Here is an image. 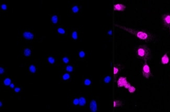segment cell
<instances>
[{
  "label": "cell",
  "instance_id": "1",
  "mask_svg": "<svg viewBox=\"0 0 170 112\" xmlns=\"http://www.w3.org/2000/svg\"><path fill=\"white\" fill-rule=\"evenodd\" d=\"M118 27L121 28L127 32L135 36L138 39H139L146 43H150L153 42L155 40V36L149 32V31L145 30H139L137 29H133L128 27L120 26L119 25H116Z\"/></svg>",
  "mask_w": 170,
  "mask_h": 112
},
{
  "label": "cell",
  "instance_id": "20",
  "mask_svg": "<svg viewBox=\"0 0 170 112\" xmlns=\"http://www.w3.org/2000/svg\"><path fill=\"white\" fill-rule=\"evenodd\" d=\"M72 12L74 13H78L79 11V8L78 7V6L77 5H75V6H74L72 8Z\"/></svg>",
  "mask_w": 170,
  "mask_h": 112
},
{
  "label": "cell",
  "instance_id": "35",
  "mask_svg": "<svg viewBox=\"0 0 170 112\" xmlns=\"http://www.w3.org/2000/svg\"><path fill=\"white\" fill-rule=\"evenodd\" d=\"M169 29H170V26L169 27Z\"/></svg>",
  "mask_w": 170,
  "mask_h": 112
},
{
  "label": "cell",
  "instance_id": "11",
  "mask_svg": "<svg viewBox=\"0 0 170 112\" xmlns=\"http://www.w3.org/2000/svg\"><path fill=\"white\" fill-rule=\"evenodd\" d=\"M120 70H121V66L120 65H117L114 67V74L115 77L118 75Z\"/></svg>",
  "mask_w": 170,
  "mask_h": 112
},
{
  "label": "cell",
  "instance_id": "26",
  "mask_svg": "<svg viewBox=\"0 0 170 112\" xmlns=\"http://www.w3.org/2000/svg\"><path fill=\"white\" fill-rule=\"evenodd\" d=\"M85 53L84 52V51H80L79 52V56L80 58H83L85 57Z\"/></svg>",
  "mask_w": 170,
  "mask_h": 112
},
{
  "label": "cell",
  "instance_id": "30",
  "mask_svg": "<svg viewBox=\"0 0 170 112\" xmlns=\"http://www.w3.org/2000/svg\"><path fill=\"white\" fill-rule=\"evenodd\" d=\"M1 8L3 10H6L7 9V5H5V4H2L1 5Z\"/></svg>",
  "mask_w": 170,
  "mask_h": 112
},
{
  "label": "cell",
  "instance_id": "19",
  "mask_svg": "<svg viewBox=\"0 0 170 112\" xmlns=\"http://www.w3.org/2000/svg\"><path fill=\"white\" fill-rule=\"evenodd\" d=\"M91 81L88 79H86L84 80V85H85L86 86H89V85H91Z\"/></svg>",
  "mask_w": 170,
  "mask_h": 112
},
{
  "label": "cell",
  "instance_id": "31",
  "mask_svg": "<svg viewBox=\"0 0 170 112\" xmlns=\"http://www.w3.org/2000/svg\"><path fill=\"white\" fill-rule=\"evenodd\" d=\"M14 91L15 92H19L20 91H21V89L19 88H16L14 90Z\"/></svg>",
  "mask_w": 170,
  "mask_h": 112
},
{
  "label": "cell",
  "instance_id": "4",
  "mask_svg": "<svg viewBox=\"0 0 170 112\" xmlns=\"http://www.w3.org/2000/svg\"><path fill=\"white\" fill-rule=\"evenodd\" d=\"M161 20L163 26L167 28H169L170 26V14L169 13H165L162 15Z\"/></svg>",
  "mask_w": 170,
  "mask_h": 112
},
{
  "label": "cell",
  "instance_id": "32",
  "mask_svg": "<svg viewBox=\"0 0 170 112\" xmlns=\"http://www.w3.org/2000/svg\"><path fill=\"white\" fill-rule=\"evenodd\" d=\"M4 69L2 68V67H1V68H0V73L3 74V73H4Z\"/></svg>",
  "mask_w": 170,
  "mask_h": 112
},
{
  "label": "cell",
  "instance_id": "7",
  "mask_svg": "<svg viewBox=\"0 0 170 112\" xmlns=\"http://www.w3.org/2000/svg\"><path fill=\"white\" fill-rule=\"evenodd\" d=\"M89 108L91 111L92 112H96L97 110V105L96 101L93 100L91 101L90 104H89Z\"/></svg>",
  "mask_w": 170,
  "mask_h": 112
},
{
  "label": "cell",
  "instance_id": "33",
  "mask_svg": "<svg viewBox=\"0 0 170 112\" xmlns=\"http://www.w3.org/2000/svg\"><path fill=\"white\" fill-rule=\"evenodd\" d=\"M10 87H11V88H13L14 87V84H13V83H11V84H10Z\"/></svg>",
  "mask_w": 170,
  "mask_h": 112
},
{
  "label": "cell",
  "instance_id": "2",
  "mask_svg": "<svg viewBox=\"0 0 170 112\" xmlns=\"http://www.w3.org/2000/svg\"><path fill=\"white\" fill-rule=\"evenodd\" d=\"M136 56L139 59L148 61L152 58L151 51L147 44L140 45L136 48Z\"/></svg>",
  "mask_w": 170,
  "mask_h": 112
},
{
  "label": "cell",
  "instance_id": "5",
  "mask_svg": "<svg viewBox=\"0 0 170 112\" xmlns=\"http://www.w3.org/2000/svg\"><path fill=\"white\" fill-rule=\"evenodd\" d=\"M127 78L124 77H120L117 81V87L118 88L124 87L125 84L127 82Z\"/></svg>",
  "mask_w": 170,
  "mask_h": 112
},
{
  "label": "cell",
  "instance_id": "24",
  "mask_svg": "<svg viewBox=\"0 0 170 112\" xmlns=\"http://www.w3.org/2000/svg\"><path fill=\"white\" fill-rule=\"evenodd\" d=\"M48 61L50 62V63L51 64H54V62H55V59L53 58V57H49L48 58Z\"/></svg>",
  "mask_w": 170,
  "mask_h": 112
},
{
  "label": "cell",
  "instance_id": "6",
  "mask_svg": "<svg viewBox=\"0 0 170 112\" xmlns=\"http://www.w3.org/2000/svg\"><path fill=\"white\" fill-rule=\"evenodd\" d=\"M126 6L122 4H117L114 5V11H122L123 12L126 10Z\"/></svg>",
  "mask_w": 170,
  "mask_h": 112
},
{
  "label": "cell",
  "instance_id": "22",
  "mask_svg": "<svg viewBox=\"0 0 170 112\" xmlns=\"http://www.w3.org/2000/svg\"><path fill=\"white\" fill-rule=\"evenodd\" d=\"M66 70L68 71V72H72L73 70V67L71 66H68L66 67Z\"/></svg>",
  "mask_w": 170,
  "mask_h": 112
},
{
  "label": "cell",
  "instance_id": "18",
  "mask_svg": "<svg viewBox=\"0 0 170 112\" xmlns=\"http://www.w3.org/2000/svg\"><path fill=\"white\" fill-rule=\"evenodd\" d=\"M111 80V77H110V76H107V77H106L104 78V81L106 83H109L110 82Z\"/></svg>",
  "mask_w": 170,
  "mask_h": 112
},
{
  "label": "cell",
  "instance_id": "34",
  "mask_svg": "<svg viewBox=\"0 0 170 112\" xmlns=\"http://www.w3.org/2000/svg\"><path fill=\"white\" fill-rule=\"evenodd\" d=\"M2 102H0V107H2Z\"/></svg>",
  "mask_w": 170,
  "mask_h": 112
},
{
  "label": "cell",
  "instance_id": "36",
  "mask_svg": "<svg viewBox=\"0 0 170 112\" xmlns=\"http://www.w3.org/2000/svg\"></svg>",
  "mask_w": 170,
  "mask_h": 112
},
{
  "label": "cell",
  "instance_id": "16",
  "mask_svg": "<svg viewBox=\"0 0 170 112\" xmlns=\"http://www.w3.org/2000/svg\"><path fill=\"white\" fill-rule=\"evenodd\" d=\"M29 70L31 72L33 73H34L36 72V67L35 66L31 65L29 67Z\"/></svg>",
  "mask_w": 170,
  "mask_h": 112
},
{
  "label": "cell",
  "instance_id": "14",
  "mask_svg": "<svg viewBox=\"0 0 170 112\" xmlns=\"http://www.w3.org/2000/svg\"><path fill=\"white\" fill-rule=\"evenodd\" d=\"M11 80L9 78H6L4 81V84H5V86H8L9 85H10L11 83Z\"/></svg>",
  "mask_w": 170,
  "mask_h": 112
},
{
  "label": "cell",
  "instance_id": "10",
  "mask_svg": "<svg viewBox=\"0 0 170 112\" xmlns=\"http://www.w3.org/2000/svg\"><path fill=\"white\" fill-rule=\"evenodd\" d=\"M124 105L123 102L119 100H116L114 101V107H123Z\"/></svg>",
  "mask_w": 170,
  "mask_h": 112
},
{
  "label": "cell",
  "instance_id": "3",
  "mask_svg": "<svg viewBox=\"0 0 170 112\" xmlns=\"http://www.w3.org/2000/svg\"><path fill=\"white\" fill-rule=\"evenodd\" d=\"M142 75L144 76V77L146 79H149L150 77L153 76V74L150 70V67L148 64L147 61H145V63L142 66Z\"/></svg>",
  "mask_w": 170,
  "mask_h": 112
},
{
  "label": "cell",
  "instance_id": "15",
  "mask_svg": "<svg viewBox=\"0 0 170 112\" xmlns=\"http://www.w3.org/2000/svg\"><path fill=\"white\" fill-rule=\"evenodd\" d=\"M136 89L133 86H130L128 89V90L130 93H133L136 91Z\"/></svg>",
  "mask_w": 170,
  "mask_h": 112
},
{
  "label": "cell",
  "instance_id": "17",
  "mask_svg": "<svg viewBox=\"0 0 170 112\" xmlns=\"http://www.w3.org/2000/svg\"><path fill=\"white\" fill-rule=\"evenodd\" d=\"M58 17L56 16V15H54V16H53L52 17H51V21L52 23L53 24H56L57 22H58Z\"/></svg>",
  "mask_w": 170,
  "mask_h": 112
},
{
  "label": "cell",
  "instance_id": "27",
  "mask_svg": "<svg viewBox=\"0 0 170 112\" xmlns=\"http://www.w3.org/2000/svg\"><path fill=\"white\" fill-rule=\"evenodd\" d=\"M73 104L75 105H77L78 104H79V99L78 98H75V99L73 100Z\"/></svg>",
  "mask_w": 170,
  "mask_h": 112
},
{
  "label": "cell",
  "instance_id": "9",
  "mask_svg": "<svg viewBox=\"0 0 170 112\" xmlns=\"http://www.w3.org/2000/svg\"><path fill=\"white\" fill-rule=\"evenodd\" d=\"M23 37L26 39H28V40H31V39H33L34 38V34L31 33L30 32H25L23 33Z\"/></svg>",
  "mask_w": 170,
  "mask_h": 112
},
{
  "label": "cell",
  "instance_id": "21",
  "mask_svg": "<svg viewBox=\"0 0 170 112\" xmlns=\"http://www.w3.org/2000/svg\"><path fill=\"white\" fill-rule=\"evenodd\" d=\"M72 37L74 40H77L78 39V33L77 32H76V31H74V32H73L72 33Z\"/></svg>",
  "mask_w": 170,
  "mask_h": 112
},
{
  "label": "cell",
  "instance_id": "25",
  "mask_svg": "<svg viewBox=\"0 0 170 112\" xmlns=\"http://www.w3.org/2000/svg\"><path fill=\"white\" fill-rule=\"evenodd\" d=\"M58 32L59 33L61 34H65V30L63 29V28H58Z\"/></svg>",
  "mask_w": 170,
  "mask_h": 112
},
{
  "label": "cell",
  "instance_id": "28",
  "mask_svg": "<svg viewBox=\"0 0 170 112\" xmlns=\"http://www.w3.org/2000/svg\"><path fill=\"white\" fill-rule=\"evenodd\" d=\"M63 61L64 62L65 64H68L69 63V58L68 57H64L63 58Z\"/></svg>",
  "mask_w": 170,
  "mask_h": 112
},
{
  "label": "cell",
  "instance_id": "23",
  "mask_svg": "<svg viewBox=\"0 0 170 112\" xmlns=\"http://www.w3.org/2000/svg\"><path fill=\"white\" fill-rule=\"evenodd\" d=\"M62 78H63V79L64 80H68L70 78V75L68 73H65L64 74V75H63V77H62Z\"/></svg>",
  "mask_w": 170,
  "mask_h": 112
},
{
  "label": "cell",
  "instance_id": "29",
  "mask_svg": "<svg viewBox=\"0 0 170 112\" xmlns=\"http://www.w3.org/2000/svg\"><path fill=\"white\" fill-rule=\"evenodd\" d=\"M130 86H131V84L129 82H127L126 84H125V86H124V88H125V89H128L130 87Z\"/></svg>",
  "mask_w": 170,
  "mask_h": 112
},
{
  "label": "cell",
  "instance_id": "13",
  "mask_svg": "<svg viewBox=\"0 0 170 112\" xmlns=\"http://www.w3.org/2000/svg\"><path fill=\"white\" fill-rule=\"evenodd\" d=\"M31 54V50L29 48H26L24 50V55L26 57H29Z\"/></svg>",
  "mask_w": 170,
  "mask_h": 112
},
{
  "label": "cell",
  "instance_id": "12",
  "mask_svg": "<svg viewBox=\"0 0 170 112\" xmlns=\"http://www.w3.org/2000/svg\"><path fill=\"white\" fill-rule=\"evenodd\" d=\"M86 101L84 97H81L79 98V105L81 106H84L86 104Z\"/></svg>",
  "mask_w": 170,
  "mask_h": 112
},
{
  "label": "cell",
  "instance_id": "8",
  "mask_svg": "<svg viewBox=\"0 0 170 112\" xmlns=\"http://www.w3.org/2000/svg\"><path fill=\"white\" fill-rule=\"evenodd\" d=\"M168 52H167L161 58V63L163 65H167L170 61V59L168 57Z\"/></svg>",
  "mask_w": 170,
  "mask_h": 112
}]
</instances>
